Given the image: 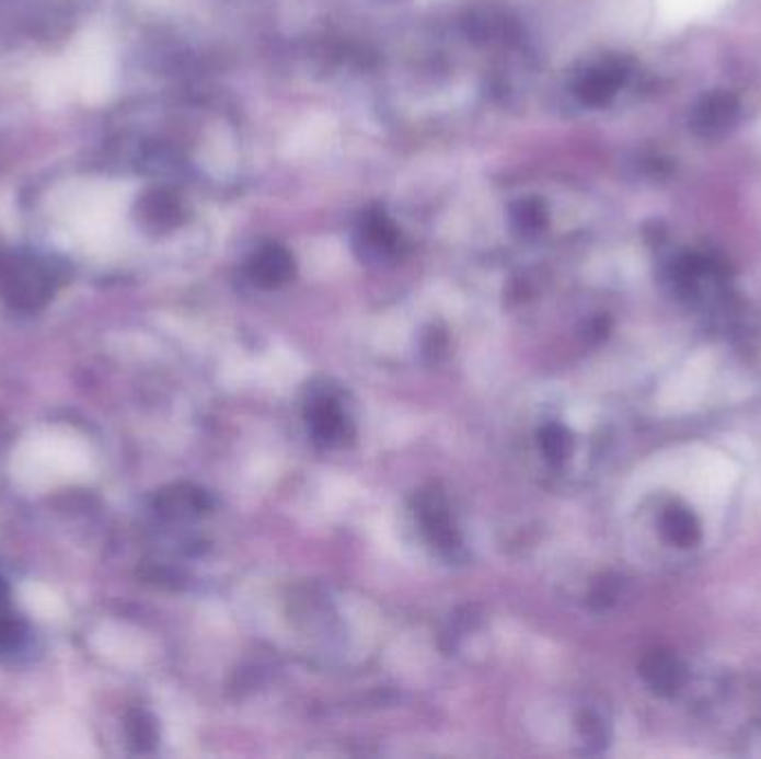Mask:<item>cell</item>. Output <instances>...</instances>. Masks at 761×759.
<instances>
[{
  "mask_svg": "<svg viewBox=\"0 0 761 759\" xmlns=\"http://www.w3.org/2000/svg\"><path fill=\"white\" fill-rule=\"evenodd\" d=\"M62 281V269L45 256L32 252L0 254V297L23 312L43 308Z\"/></svg>",
  "mask_w": 761,
  "mask_h": 759,
  "instance_id": "obj_1",
  "label": "cell"
},
{
  "mask_svg": "<svg viewBox=\"0 0 761 759\" xmlns=\"http://www.w3.org/2000/svg\"><path fill=\"white\" fill-rule=\"evenodd\" d=\"M305 419L312 439L323 448H341L355 435L348 414L343 412L334 396L327 394H319L308 401Z\"/></svg>",
  "mask_w": 761,
  "mask_h": 759,
  "instance_id": "obj_2",
  "label": "cell"
},
{
  "mask_svg": "<svg viewBox=\"0 0 761 759\" xmlns=\"http://www.w3.org/2000/svg\"><path fill=\"white\" fill-rule=\"evenodd\" d=\"M417 515H419V521H422L428 539L441 552H446V555L454 557V552L461 550V537L450 519V510H448L443 495L437 491L422 493L419 502H417Z\"/></svg>",
  "mask_w": 761,
  "mask_h": 759,
  "instance_id": "obj_3",
  "label": "cell"
},
{
  "mask_svg": "<svg viewBox=\"0 0 761 759\" xmlns=\"http://www.w3.org/2000/svg\"><path fill=\"white\" fill-rule=\"evenodd\" d=\"M639 675L650 686V690H655V693L661 698L677 695L681 686L685 683L683 664L677 657L661 653V651L650 653L642 659Z\"/></svg>",
  "mask_w": 761,
  "mask_h": 759,
  "instance_id": "obj_4",
  "label": "cell"
},
{
  "mask_svg": "<svg viewBox=\"0 0 761 759\" xmlns=\"http://www.w3.org/2000/svg\"><path fill=\"white\" fill-rule=\"evenodd\" d=\"M292 274H295V261L288 254V250L279 245L261 248L250 263L252 281L265 290L284 286L286 281L292 279Z\"/></svg>",
  "mask_w": 761,
  "mask_h": 759,
  "instance_id": "obj_5",
  "label": "cell"
},
{
  "mask_svg": "<svg viewBox=\"0 0 761 759\" xmlns=\"http://www.w3.org/2000/svg\"><path fill=\"white\" fill-rule=\"evenodd\" d=\"M154 506L161 517L170 521H183L198 517L210 508V497L194 486H172L159 493Z\"/></svg>",
  "mask_w": 761,
  "mask_h": 759,
  "instance_id": "obj_6",
  "label": "cell"
},
{
  "mask_svg": "<svg viewBox=\"0 0 761 759\" xmlns=\"http://www.w3.org/2000/svg\"><path fill=\"white\" fill-rule=\"evenodd\" d=\"M661 532L670 543H674L679 548L695 545L702 537V528H700L697 517L683 506H670L664 513Z\"/></svg>",
  "mask_w": 761,
  "mask_h": 759,
  "instance_id": "obj_7",
  "label": "cell"
},
{
  "mask_svg": "<svg viewBox=\"0 0 761 759\" xmlns=\"http://www.w3.org/2000/svg\"><path fill=\"white\" fill-rule=\"evenodd\" d=\"M127 737L129 744L138 750V752H148L157 746L159 741V728L157 722L150 713L146 711H134L127 715Z\"/></svg>",
  "mask_w": 761,
  "mask_h": 759,
  "instance_id": "obj_8",
  "label": "cell"
},
{
  "mask_svg": "<svg viewBox=\"0 0 761 759\" xmlns=\"http://www.w3.org/2000/svg\"><path fill=\"white\" fill-rule=\"evenodd\" d=\"M539 448L543 452V457L550 461V463H564L570 455V448H573V441H570V435L564 426L560 424H547L539 430Z\"/></svg>",
  "mask_w": 761,
  "mask_h": 759,
  "instance_id": "obj_9",
  "label": "cell"
},
{
  "mask_svg": "<svg viewBox=\"0 0 761 759\" xmlns=\"http://www.w3.org/2000/svg\"><path fill=\"white\" fill-rule=\"evenodd\" d=\"M27 642V626L16 612L0 614V657L16 655Z\"/></svg>",
  "mask_w": 761,
  "mask_h": 759,
  "instance_id": "obj_10",
  "label": "cell"
},
{
  "mask_svg": "<svg viewBox=\"0 0 761 759\" xmlns=\"http://www.w3.org/2000/svg\"><path fill=\"white\" fill-rule=\"evenodd\" d=\"M616 582L612 579V577H606V579H601V582H597V586H595V590H592V595H590V603L597 608V610H601V608H608L612 601H614V597H616Z\"/></svg>",
  "mask_w": 761,
  "mask_h": 759,
  "instance_id": "obj_11",
  "label": "cell"
},
{
  "mask_svg": "<svg viewBox=\"0 0 761 759\" xmlns=\"http://www.w3.org/2000/svg\"><path fill=\"white\" fill-rule=\"evenodd\" d=\"M581 735L590 744H606L603 724L595 715H584V720H581Z\"/></svg>",
  "mask_w": 761,
  "mask_h": 759,
  "instance_id": "obj_12",
  "label": "cell"
},
{
  "mask_svg": "<svg viewBox=\"0 0 761 759\" xmlns=\"http://www.w3.org/2000/svg\"><path fill=\"white\" fill-rule=\"evenodd\" d=\"M12 612V606H10V586L8 582L0 577V614H8Z\"/></svg>",
  "mask_w": 761,
  "mask_h": 759,
  "instance_id": "obj_13",
  "label": "cell"
}]
</instances>
